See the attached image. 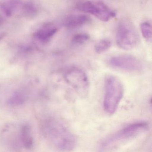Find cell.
Here are the masks:
<instances>
[{
	"label": "cell",
	"mask_w": 152,
	"mask_h": 152,
	"mask_svg": "<svg viewBox=\"0 0 152 152\" xmlns=\"http://www.w3.org/2000/svg\"><path fill=\"white\" fill-rule=\"evenodd\" d=\"M148 129V123L146 122H136L130 124L104 138L101 141L100 146L104 149L119 147L136 138Z\"/></svg>",
	"instance_id": "6da1fadb"
},
{
	"label": "cell",
	"mask_w": 152,
	"mask_h": 152,
	"mask_svg": "<svg viewBox=\"0 0 152 152\" xmlns=\"http://www.w3.org/2000/svg\"><path fill=\"white\" fill-rule=\"evenodd\" d=\"M124 88L120 80L113 75H108L104 81V94L103 106L108 114L115 113L122 98Z\"/></svg>",
	"instance_id": "7a4b0ae2"
},
{
	"label": "cell",
	"mask_w": 152,
	"mask_h": 152,
	"mask_svg": "<svg viewBox=\"0 0 152 152\" xmlns=\"http://www.w3.org/2000/svg\"><path fill=\"white\" fill-rule=\"evenodd\" d=\"M48 131L51 141L59 149L70 151L75 148L77 143L76 137L60 122L57 121L50 122Z\"/></svg>",
	"instance_id": "3957f363"
},
{
	"label": "cell",
	"mask_w": 152,
	"mask_h": 152,
	"mask_svg": "<svg viewBox=\"0 0 152 152\" xmlns=\"http://www.w3.org/2000/svg\"><path fill=\"white\" fill-rule=\"evenodd\" d=\"M116 37L117 45L124 50H131L138 43L139 37L136 30L127 20H122L119 23Z\"/></svg>",
	"instance_id": "277c9868"
},
{
	"label": "cell",
	"mask_w": 152,
	"mask_h": 152,
	"mask_svg": "<svg viewBox=\"0 0 152 152\" xmlns=\"http://www.w3.org/2000/svg\"><path fill=\"white\" fill-rule=\"evenodd\" d=\"M65 79L80 96L85 98L88 95L90 88L88 78L81 68L73 67L68 69L65 74Z\"/></svg>",
	"instance_id": "5b68a950"
},
{
	"label": "cell",
	"mask_w": 152,
	"mask_h": 152,
	"mask_svg": "<svg viewBox=\"0 0 152 152\" xmlns=\"http://www.w3.org/2000/svg\"><path fill=\"white\" fill-rule=\"evenodd\" d=\"M78 10L91 14L100 21L107 22L116 16V12L113 9L100 1H87L78 3Z\"/></svg>",
	"instance_id": "8992f818"
},
{
	"label": "cell",
	"mask_w": 152,
	"mask_h": 152,
	"mask_svg": "<svg viewBox=\"0 0 152 152\" xmlns=\"http://www.w3.org/2000/svg\"><path fill=\"white\" fill-rule=\"evenodd\" d=\"M107 63L114 69L127 72H140L145 67L144 64L140 59L128 55L112 57L109 58Z\"/></svg>",
	"instance_id": "52a82bcc"
},
{
	"label": "cell",
	"mask_w": 152,
	"mask_h": 152,
	"mask_svg": "<svg viewBox=\"0 0 152 152\" xmlns=\"http://www.w3.org/2000/svg\"><path fill=\"white\" fill-rule=\"evenodd\" d=\"M90 21L91 18L87 15H72L65 19L64 25L68 29H75L86 24Z\"/></svg>",
	"instance_id": "ba28073f"
},
{
	"label": "cell",
	"mask_w": 152,
	"mask_h": 152,
	"mask_svg": "<svg viewBox=\"0 0 152 152\" xmlns=\"http://www.w3.org/2000/svg\"><path fill=\"white\" fill-rule=\"evenodd\" d=\"M58 29L53 25H48L35 33L34 37L42 43L48 42L55 35Z\"/></svg>",
	"instance_id": "9c48e42d"
},
{
	"label": "cell",
	"mask_w": 152,
	"mask_h": 152,
	"mask_svg": "<svg viewBox=\"0 0 152 152\" xmlns=\"http://www.w3.org/2000/svg\"><path fill=\"white\" fill-rule=\"evenodd\" d=\"M22 137L23 143L25 147L31 148L33 145V138L31 134V129L28 125H25L22 128Z\"/></svg>",
	"instance_id": "30bf717a"
},
{
	"label": "cell",
	"mask_w": 152,
	"mask_h": 152,
	"mask_svg": "<svg viewBox=\"0 0 152 152\" xmlns=\"http://www.w3.org/2000/svg\"><path fill=\"white\" fill-rule=\"evenodd\" d=\"M140 29L143 38L148 42H151L152 37L151 24L148 22H143L140 24Z\"/></svg>",
	"instance_id": "8fae6325"
},
{
	"label": "cell",
	"mask_w": 152,
	"mask_h": 152,
	"mask_svg": "<svg viewBox=\"0 0 152 152\" xmlns=\"http://www.w3.org/2000/svg\"><path fill=\"white\" fill-rule=\"evenodd\" d=\"M112 45L111 40L104 39L99 40L95 46V50L98 54L103 53L109 49Z\"/></svg>",
	"instance_id": "7c38bea8"
},
{
	"label": "cell",
	"mask_w": 152,
	"mask_h": 152,
	"mask_svg": "<svg viewBox=\"0 0 152 152\" xmlns=\"http://www.w3.org/2000/svg\"><path fill=\"white\" fill-rule=\"evenodd\" d=\"M90 36L87 33L81 32L76 34L72 37V42L75 45H82L87 42Z\"/></svg>",
	"instance_id": "4fadbf2b"
},
{
	"label": "cell",
	"mask_w": 152,
	"mask_h": 152,
	"mask_svg": "<svg viewBox=\"0 0 152 152\" xmlns=\"http://www.w3.org/2000/svg\"><path fill=\"white\" fill-rule=\"evenodd\" d=\"M23 99L22 95L19 93H16L10 99L9 103L12 105H19L23 102Z\"/></svg>",
	"instance_id": "5bb4252c"
},
{
	"label": "cell",
	"mask_w": 152,
	"mask_h": 152,
	"mask_svg": "<svg viewBox=\"0 0 152 152\" xmlns=\"http://www.w3.org/2000/svg\"><path fill=\"white\" fill-rule=\"evenodd\" d=\"M1 18H0V24H1Z\"/></svg>",
	"instance_id": "9a60e30c"
}]
</instances>
